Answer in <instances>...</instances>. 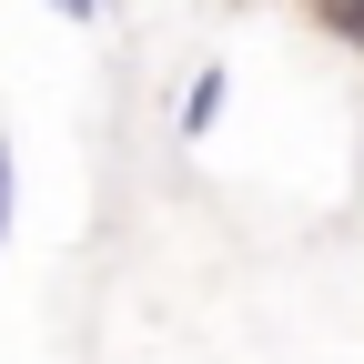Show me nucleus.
Instances as JSON below:
<instances>
[{"label":"nucleus","instance_id":"nucleus-3","mask_svg":"<svg viewBox=\"0 0 364 364\" xmlns=\"http://www.w3.org/2000/svg\"><path fill=\"white\" fill-rule=\"evenodd\" d=\"M0 243H11V142H0Z\"/></svg>","mask_w":364,"mask_h":364},{"label":"nucleus","instance_id":"nucleus-2","mask_svg":"<svg viewBox=\"0 0 364 364\" xmlns=\"http://www.w3.org/2000/svg\"><path fill=\"white\" fill-rule=\"evenodd\" d=\"M314 21H324L344 51H364V0H314Z\"/></svg>","mask_w":364,"mask_h":364},{"label":"nucleus","instance_id":"nucleus-4","mask_svg":"<svg viewBox=\"0 0 364 364\" xmlns=\"http://www.w3.org/2000/svg\"><path fill=\"white\" fill-rule=\"evenodd\" d=\"M51 11H61V21H102V0H51Z\"/></svg>","mask_w":364,"mask_h":364},{"label":"nucleus","instance_id":"nucleus-1","mask_svg":"<svg viewBox=\"0 0 364 364\" xmlns=\"http://www.w3.org/2000/svg\"><path fill=\"white\" fill-rule=\"evenodd\" d=\"M223 91H233L223 71H193V91H182V132H193V142H203L213 122H223Z\"/></svg>","mask_w":364,"mask_h":364}]
</instances>
